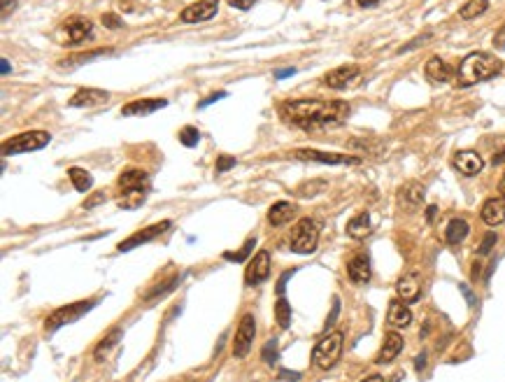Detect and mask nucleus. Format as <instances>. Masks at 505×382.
I'll list each match as a JSON object with an SVG mask.
<instances>
[{"label":"nucleus","instance_id":"79ce46f5","mask_svg":"<svg viewBox=\"0 0 505 382\" xmlns=\"http://www.w3.org/2000/svg\"><path fill=\"white\" fill-rule=\"evenodd\" d=\"M293 275V270H287L285 275L280 277V282H277V287H275V292H277V296H285V289H287V280Z\"/></svg>","mask_w":505,"mask_h":382},{"label":"nucleus","instance_id":"2f4dec72","mask_svg":"<svg viewBox=\"0 0 505 382\" xmlns=\"http://www.w3.org/2000/svg\"><path fill=\"white\" fill-rule=\"evenodd\" d=\"M400 199L408 201L410 205H420L422 199H424V187H422V184H417V182L405 184V187L400 189Z\"/></svg>","mask_w":505,"mask_h":382},{"label":"nucleus","instance_id":"a19ab883","mask_svg":"<svg viewBox=\"0 0 505 382\" xmlns=\"http://www.w3.org/2000/svg\"><path fill=\"white\" fill-rule=\"evenodd\" d=\"M101 21L103 23H105V26L107 28H121V19H119V17H116V14H112V12H107V14H103L101 17Z\"/></svg>","mask_w":505,"mask_h":382},{"label":"nucleus","instance_id":"a18cd8bd","mask_svg":"<svg viewBox=\"0 0 505 382\" xmlns=\"http://www.w3.org/2000/svg\"><path fill=\"white\" fill-rule=\"evenodd\" d=\"M494 45H496L498 49H505V23L496 30V35H494Z\"/></svg>","mask_w":505,"mask_h":382},{"label":"nucleus","instance_id":"bf43d9fd","mask_svg":"<svg viewBox=\"0 0 505 382\" xmlns=\"http://www.w3.org/2000/svg\"><path fill=\"white\" fill-rule=\"evenodd\" d=\"M121 3L126 5V10H131V8H133V0H121Z\"/></svg>","mask_w":505,"mask_h":382},{"label":"nucleus","instance_id":"1a4fd4ad","mask_svg":"<svg viewBox=\"0 0 505 382\" xmlns=\"http://www.w3.org/2000/svg\"><path fill=\"white\" fill-rule=\"evenodd\" d=\"M268 275H270V252L261 250L247 263V270H245V282H247L249 287H256V285H261V282H266Z\"/></svg>","mask_w":505,"mask_h":382},{"label":"nucleus","instance_id":"f03ea898","mask_svg":"<svg viewBox=\"0 0 505 382\" xmlns=\"http://www.w3.org/2000/svg\"><path fill=\"white\" fill-rule=\"evenodd\" d=\"M501 72V61L489 52H471L457 68V84L473 86Z\"/></svg>","mask_w":505,"mask_h":382},{"label":"nucleus","instance_id":"aec40b11","mask_svg":"<svg viewBox=\"0 0 505 382\" xmlns=\"http://www.w3.org/2000/svg\"><path fill=\"white\" fill-rule=\"evenodd\" d=\"M347 275L356 285H366L371 280V259H368V254H356L347 263Z\"/></svg>","mask_w":505,"mask_h":382},{"label":"nucleus","instance_id":"13d9d810","mask_svg":"<svg viewBox=\"0 0 505 382\" xmlns=\"http://www.w3.org/2000/svg\"><path fill=\"white\" fill-rule=\"evenodd\" d=\"M498 189H501V196H505V175L501 177V187H498Z\"/></svg>","mask_w":505,"mask_h":382},{"label":"nucleus","instance_id":"7ed1b4c3","mask_svg":"<svg viewBox=\"0 0 505 382\" xmlns=\"http://www.w3.org/2000/svg\"><path fill=\"white\" fill-rule=\"evenodd\" d=\"M342 345H344V336L340 331H333V334H326L322 341L315 345V352H312V361H315L317 368L322 371H329L333 368L338 359L342 354Z\"/></svg>","mask_w":505,"mask_h":382},{"label":"nucleus","instance_id":"7c9ffc66","mask_svg":"<svg viewBox=\"0 0 505 382\" xmlns=\"http://www.w3.org/2000/svg\"><path fill=\"white\" fill-rule=\"evenodd\" d=\"M275 319L282 329H289V324H291V303L285 296H280V301L275 303Z\"/></svg>","mask_w":505,"mask_h":382},{"label":"nucleus","instance_id":"9d476101","mask_svg":"<svg viewBox=\"0 0 505 382\" xmlns=\"http://www.w3.org/2000/svg\"><path fill=\"white\" fill-rule=\"evenodd\" d=\"M170 221L165 219V221H158V224H152V226H147V229L143 231H138V233H133L131 238H126V240H121L119 243V252H131L133 248H140V245H145V243H150V240L154 238H158L161 233H165L170 229Z\"/></svg>","mask_w":505,"mask_h":382},{"label":"nucleus","instance_id":"8fccbe9b","mask_svg":"<svg viewBox=\"0 0 505 382\" xmlns=\"http://www.w3.org/2000/svg\"><path fill=\"white\" fill-rule=\"evenodd\" d=\"M293 68H287V70H280V72H275V77L277 79H282V77H289V75H293Z\"/></svg>","mask_w":505,"mask_h":382},{"label":"nucleus","instance_id":"864d4df0","mask_svg":"<svg viewBox=\"0 0 505 382\" xmlns=\"http://www.w3.org/2000/svg\"><path fill=\"white\" fill-rule=\"evenodd\" d=\"M361 382H384V378H382V375H371V378H366Z\"/></svg>","mask_w":505,"mask_h":382},{"label":"nucleus","instance_id":"58836bf2","mask_svg":"<svg viewBox=\"0 0 505 382\" xmlns=\"http://www.w3.org/2000/svg\"><path fill=\"white\" fill-rule=\"evenodd\" d=\"M431 40V33H424V35H420V38H415L412 42H408V45H403L398 49V54H405V52H410V49H415V47H420V45H424V42H429Z\"/></svg>","mask_w":505,"mask_h":382},{"label":"nucleus","instance_id":"cd10ccee","mask_svg":"<svg viewBox=\"0 0 505 382\" xmlns=\"http://www.w3.org/2000/svg\"><path fill=\"white\" fill-rule=\"evenodd\" d=\"M68 177H70V182H72V187H75L77 191H89L91 187H94V177L89 175L84 168H77V165H72V168H68Z\"/></svg>","mask_w":505,"mask_h":382},{"label":"nucleus","instance_id":"f704fd0d","mask_svg":"<svg viewBox=\"0 0 505 382\" xmlns=\"http://www.w3.org/2000/svg\"><path fill=\"white\" fill-rule=\"evenodd\" d=\"M124 194L128 196V199H121V201H119V205H121V208H126V210H131V208L140 205V203L145 201V189H143V191H124Z\"/></svg>","mask_w":505,"mask_h":382},{"label":"nucleus","instance_id":"72a5a7b5","mask_svg":"<svg viewBox=\"0 0 505 382\" xmlns=\"http://www.w3.org/2000/svg\"><path fill=\"white\" fill-rule=\"evenodd\" d=\"M254 245H256V238H249L247 243L243 245V250H240V252H226L224 259H226V261H245V259L249 257V252L254 250Z\"/></svg>","mask_w":505,"mask_h":382},{"label":"nucleus","instance_id":"5701e85b","mask_svg":"<svg viewBox=\"0 0 505 382\" xmlns=\"http://www.w3.org/2000/svg\"><path fill=\"white\" fill-rule=\"evenodd\" d=\"M119 187L124 191H143L147 184V170L143 168H126L119 175Z\"/></svg>","mask_w":505,"mask_h":382},{"label":"nucleus","instance_id":"393cba45","mask_svg":"<svg viewBox=\"0 0 505 382\" xmlns=\"http://www.w3.org/2000/svg\"><path fill=\"white\" fill-rule=\"evenodd\" d=\"M347 233L352 236L354 240H363L371 233V217H368V212H361L356 214L347 221Z\"/></svg>","mask_w":505,"mask_h":382},{"label":"nucleus","instance_id":"f257e3e1","mask_svg":"<svg viewBox=\"0 0 505 382\" xmlns=\"http://www.w3.org/2000/svg\"><path fill=\"white\" fill-rule=\"evenodd\" d=\"M349 112L352 110L344 101H317V98H298V101H287L280 105L282 119L305 131L340 126Z\"/></svg>","mask_w":505,"mask_h":382},{"label":"nucleus","instance_id":"473e14b6","mask_svg":"<svg viewBox=\"0 0 505 382\" xmlns=\"http://www.w3.org/2000/svg\"><path fill=\"white\" fill-rule=\"evenodd\" d=\"M198 140H200V131L196 126H184L180 131V143L184 147H196L198 145Z\"/></svg>","mask_w":505,"mask_h":382},{"label":"nucleus","instance_id":"9b49d317","mask_svg":"<svg viewBox=\"0 0 505 382\" xmlns=\"http://www.w3.org/2000/svg\"><path fill=\"white\" fill-rule=\"evenodd\" d=\"M219 0H198V3L189 5V8L182 10L180 19L184 23H200V21H210L214 14H217Z\"/></svg>","mask_w":505,"mask_h":382},{"label":"nucleus","instance_id":"4c0bfd02","mask_svg":"<svg viewBox=\"0 0 505 382\" xmlns=\"http://www.w3.org/2000/svg\"><path fill=\"white\" fill-rule=\"evenodd\" d=\"M101 203H105V194H103V191H94V194L84 201V210H91V208L101 205Z\"/></svg>","mask_w":505,"mask_h":382},{"label":"nucleus","instance_id":"de8ad7c7","mask_svg":"<svg viewBox=\"0 0 505 382\" xmlns=\"http://www.w3.org/2000/svg\"><path fill=\"white\" fill-rule=\"evenodd\" d=\"M280 375L285 380H289V382H298L300 380V373H296V371H280Z\"/></svg>","mask_w":505,"mask_h":382},{"label":"nucleus","instance_id":"ddd939ff","mask_svg":"<svg viewBox=\"0 0 505 382\" xmlns=\"http://www.w3.org/2000/svg\"><path fill=\"white\" fill-rule=\"evenodd\" d=\"M63 30H65V40L61 42V45H79V42H84L86 38H91L94 23L86 19V17H70V19L63 23Z\"/></svg>","mask_w":505,"mask_h":382},{"label":"nucleus","instance_id":"c85d7f7f","mask_svg":"<svg viewBox=\"0 0 505 382\" xmlns=\"http://www.w3.org/2000/svg\"><path fill=\"white\" fill-rule=\"evenodd\" d=\"M489 10V0H468V3L461 8V19H477L482 17L484 12Z\"/></svg>","mask_w":505,"mask_h":382},{"label":"nucleus","instance_id":"39448f33","mask_svg":"<svg viewBox=\"0 0 505 382\" xmlns=\"http://www.w3.org/2000/svg\"><path fill=\"white\" fill-rule=\"evenodd\" d=\"M49 140H52V135H49L47 131H26V133H19V135H14V138L5 140V143H3V154H5V157H12V154L35 152V150L47 147Z\"/></svg>","mask_w":505,"mask_h":382},{"label":"nucleus","instance_id":"603ef678","mask_svg":"<svg viewBox=\"0 0 505 382\" xmlns=\"http://www.w3.org/2000/svg\"><path fill=\"white\" fill-rule=\"evenodd\" d=\"M494 163H496V165H498V163H505V150L496 154V157H494Z\"/></svg>","mask_w":505,"mask_h":382},{"label":"nucleus","instance_id":"c9c22d12","mask_svg":"<svg viewBox=\"0 0 505 382\" xmlns=\"http://www.w3.org/2000/svg\"><path fill=\"white\" fill-rule=\"evenodd\" d=\"M496 233L494 231H491V233H486V236H484V240H482V243H480V248H477V252H480V254H489V252H491V248H494V245H496Z\"/></svg>","mask_w":505,"mask_h":382},{"label":"nucleus","instance_id":"20e7f679","mask_svg":"<svg viewBox=\"0 0 505 382\" xmlns=\"http://www.w3.org/2000/svg\"><path fill=\"white\" fill-rule=\"evenodd\" d=\"M319 243V224L312 217H303L291 231V252L296 254H312Z\"/></svg>","mask_w":505,"mask_h":382},{"label":"nucleus","instance_id":"dca6fc26","mask_svg":"<svg viewBox=\"0 0 505 382\" xmlns=\"http://www.w3.org/2000/svg\"><path fill=\"white\" fill-rule=\"evenodd\" d=\"M110 94L107 91H101V89H79L75 96L68 101V105L70 108H94V105H103V103H107Z\"/></svg>","mask_w":505,"mask_h":382},{"label":"nucleus","instance_id":"0eeeda50","mask_svg":"<svg viewBox=\"0 0 505 382\" xmlns=\"http://www.w3.org/2000/svg\"><path fill=\"white\" fill-rule=\"evenodd\" d=\"M256 336V319L254 315H245L240 319V326L236 331V341H233V356L236 359H245L251 350V343H254Z\"/></svg>","mask_w":505,"mask_h":382},{"label":"nucleus","instance_id":"c03bdc74","mask_svg":"<svg viewBox=\"0 0 505 382\" xmlns=\"http://www.w3.org/2000/svg\"><path fill=\"white\" fill-rule=\"evenodd\" d=\"M229 3L238 10H249L254 8V3H258V0H229Z\"/></svg>","mask_w":505,"mask_h":382},{"label":"nucleus","instance_id":"6e6d98bb","mask_svg":"<svg viewBox=\"0 0 505 382\" xmlns=\"http://www.w3.org/2000/svg\"><path fill=\"white\" fill-rule=\"evenodd\" d=\"M435 210H438V208H435V205H429V212H426V217H429V221H431V219H433V217H435Z\"/></svg>","mask_w":505,"mask_h":382},{"label":"nucleus","instance_id":"f3484780","mask_svg":"<svg viewBox=\"0 0 505 382\" xmlns=\"http://www.w3.org/2000/svg\"><path fill=\"white\" fill-rule=\"evenodd\" d=\"M396 292H398L400 301L415 303V301L422 296V282H420V277H417V273H408L400 277L396 282Z\"/></svg>","mask_w":505,"mask_h":382},{"label":"nucleus","instance_id":"09e8293b","mask_svg":"<svg viewBox=\"0 0 505 382\" xmlns=\"http://www.w3.org/2000/svg\"><path fill=\"white\" fill-rule=\"evenodd\" d=\"M356 3H359L361 8H375V5H380V0H356Z\"/></svg>","mask_w":505,"mask_h":382},{"label":"nucleus","instance_id":"a878e982","mask_svg":"<svg viewBox=\"0 0 505 382\" xmlns=\"http://www.w3.org/2000/svg\"><path fill=\"white\" fill-rule=\"evenodd\" d=\"M468 231H471V226H468L466 219H452L447 224V229H445V240L449 245H459V243H464V240H466Z\"/></svg>","mask_w":505,"mask_h":382},{"label":"nucleus","instance_id":"49530a36","mask_svg":"<svg viewBox=\"0 0 505 382\" xmlns=\"http://www.w3.org/2000/svg\"><path fill=\"white\" fill-rule=\"evenodd\" d=\"M221 98H226V91H219V94H212V96H207L205 101H203V103H198V108H207V105H210V103H214V101H221Z\"/></svg>","mask_w":505,"mask_h":382},{"label":"nucleus","instance_id":"a211bd4d","mask_svg":"<svg viewBox=\"0 0 505 382\" xmlns=\"http://www.w3.org/2000/svg\"><path fill=\"white\" fill-rule=\"evenodd\" d=\"M482 219L486 226H498L505 221V196L486 199L482 205Z\"/></svg>","mask_w":505,"mask_h":382},{"label":"nucleus","instance_id":"6ab92c4d","mask_svg":"<svg viewBox=\"0 0 505 382\" xmlns=\"http://www.w3.org/2000/svg\"><path fill=\"white\" fill-rule=\"evenodd\" d=\"M400 350H403V336L396 334V331H389V334L384 336V343H382L380 352H378V363H389L393 361L396 356L400 354Z\"/></svg>","mask_w":505,"mask_h":382},{"label":"nucleus","instance_id":"3c124183","mask_svg":"<svg viewBox=\"0 0 505 382\" xmlns=\"http://www.w3.org/2000/svg\"><path fill=\"white\" fill-rule=\"evenodd\" d=\"M461 292H464V294H466V299H468V303H471V305H475V296H473V294H471V289H468V287H461Z\"/></svg>","mask_w":505,"mask_h":382},{"label":"nucleus","instance_id":"f8f14e48","mask_svg":"<svg viewBox=\"0 0 505 382\" xmlns=\"http://www.w3.org/2000/svg\"><path fill=\"white\" fill-rule=\"evenodd\" d=\"M359 75H361L359 66L347 63V66L333 68V70L326 72V75H324V84L329 86V89H347L349 84H354L356 79H359Z\"/></svg>","mask_w":505,"mask_h":382},{"label":"nucleus","instance_id":"37998d69","mask_svg":"<svg viewBox=\"0 0 505 382\" xmlns=\"http://www.w3.org/2000/svg\"><path fill=\"white\" fill-rule=\"evenodd\" d=\"M338 312H340V301H333V310H331V315H329V319H326V331L331 329V326L336 324V317H338Z\"/></svg>","mask_w":505,"mask_h":382},{"label":"nucleus","instance_id":"4be33fe9","mask_svg":"<svg viewBox=\"0 0 505 382\" xmlns=\"http://www.w3.org/2000/svg\"><path fill=\"white\" fill-rule=\"evenodd\" d=\"M424 72H426V77L433 84H445V82H449V79H452V68H449L447 61H442L440 57H431L426 61V68H424Z\"/></svg>","mask_w":505,"mask_h":382},{"label":"nucleus","instance_id":"e433bc0d","mask_svg":"<svg viewBox=\"0 0 505 382\" xmlns=\"http://www.w3.org/2000/svg\"><path fill=\"white\" fill-rule=\"evenodd\" d=\"M263 361L270 363V366L277 361V341H270L266 348H263Z\"/></svg>","mask_w":505,"mask_h":382},{"label":"nucleus","instance_id":"ea45409f","mask_svg":"<svg viewBox=\"0 0 505 382\" xmlns=\"http://www.w3.org/2000/svg\"><path fill=\"white\" fill-rule=\"evenodd\" d=\"M233 165H236V159L229 157V154H221L217 161V172H226L229 168H233Z\"/></svg>","mask_w":505,"mask_h":382},{"label":"nucleus","instance_id":"c756f323","mask_svg":"<svg viewBox=\"0 0 505 382\" xmlns=\"http://www.w3.org/2000/svg\"><path fill=\"white\" fill-rule=\"evenodd\" d=\"M107 54H112V49H94V52H86V54H77V57H70V59H65V63H61V68H75V66L89 63L91 59H98V57H107Z\"/></svg>","mask_w":505,"mask_h":382},{"label":"nucleus","instance_id":"bb28decb","mask_svg":"<svg viewBox=\"0 0 505 382\" xmlns=\"http://www.w3.org/2000/svg\"><path fill=\"white\" fill-rule=\"evenodd\" d=\"M121 336H124V331H121L119 326H114V329L110 331V334H107L105 338H103L101 343L96 345V350H94V356H96V361H103V359H105L110 350H112L114 345L121 341Z\"/></svg>","mask_w":505,"mask_h":382},{"label":"nucleus","instance_id":"5fc2aeb1","mask_svg":"<svg viewBox=\"0 0 505 382\" xmlns=\"http://www.w3.org/2000/svg\"><path fill=\"white\" fill-rule=\"evenodd\" d=\"M424 359H426V356H424V354H420V356H417V371H422V368H424V363H426V361H424Z\"/></svg>","mask_w":505,"mask_h":382},{"label":"nucleus","instance_id":"412c9836","mask_svg":"<svg viewBox=\"0 0 505 382\" xmlns=\"http://www.w3.org/2000/svg\"><path fill=\"white\" fill-rule=\"evenodd\" d=\"M387 322L393 329H405V326L412 324V312L410 308L405 305V301H391L389 303V312H387Z\"/></svg>","mask_w":505,"mask_h":382},{"label":"nucleus","instance_id":"4d7b16f0","mask_svg":"<svg viewBox=\"0 0 505 382\" xmlns=\"http://www.w3.org/2000/svg\"><path fill=\"white\" fill-rule=\"evenodd\" d=\"M0 70H3V75H5V72H10V66H8V61H5V59H3V66H0Z\"/></svg>","mask_w":505,"mask_h":382},{"label":"nucleus","instance_id":"423d86ee","mask_svg":"<svg viewBox=\"0 0 505 382\" xmlns=\"http://www.w3.org/2000/svg\"><path fill=\"white\" fill-rule=\"evenodd\" d=\"M94 305H96V301H77V303H70V305H65V308H59V310H54L52 315L47 317L45 329L47 331H56V329H61V326L77 322V319L82 317V315H86V312H89Z\"/></svg>","mask_w":505,"mask_h":382},{"label":"nucleus","instance_id":"4468645a","mask_svg":"<svg viewBox=\"0 0 505 382\" xmlns=\"http://www.w3.org/2000/svg\"><path fill=\"white\" fill-rule=\"evenodd\" d=\"M452 163H454V168H457L461 175H466V177H475L477 172L484 168L482 157H480L477 152H473V150L457 152V154H454V159H452Z\"/></svg>","mask_w":505,"mask_h":382},{"label":"nucleus","instance_id":"6e6552de","mask_svg":"<svg viewBox=\"0 0 505 382\" xmlns=\"http://www.w3.org/2000/svg\"><path fill=\"white\" fill-rule=\"evenodd\" d=\"M291 157L298 159V161H315L326 165L359 163V157H347V154H336V152H319V150H296L291 152Z\"/></svg>","mask_w":505,"mask_h":382},{"label":"nucleus","instance_id":"b1692460","mask_svg":"<svg viewBox=\"0 0 505 382\" xmlns=\"http://www.w3.org/2000/svg\"><path fill=\"white\" fill-rule=\"evenodd\" d=\"M296 217V205L289 201H277L273 208L268 210V221L273 226H285Z\"/></svg>","mask_w":505,"mask_h":382},{"label":"nucleus","instance_id":"2eb2a0df","mask_svg":"<svg viewBox=\"0 0 505 382\" xmlns=\"http://www.w3.org/2000/svg\"><path fill=\"white\" fill-rule=\"evenodd\" d=\"M165 105H168L165 98H143V101H133V103H128V105L121 108V114L124 117H145V114L156 112V110H161Z\"/></svg>","mask_w":505,"mask_h":382}]
</instances>
